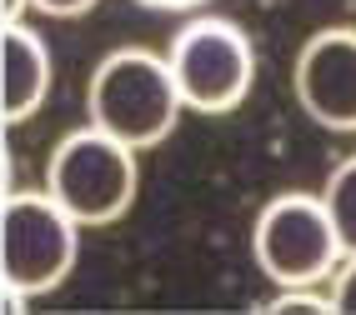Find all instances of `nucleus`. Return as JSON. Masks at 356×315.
<instances>
[{"instance_id": "nucleus-1", "label": "nucleus", "mask_w": 356, "mask_h": 315, "mask_svg": "<svg viewBox=\"0 0 356 315\" xmlns=\"http://www.w3.org/2000/svg\"><path fill=\"white\" fill-rule=\"evenodd\" d=\"M81 221L70 215L51 190H15L6 185L0 205V285L6 305L20 310L70 280L81 260Z\"/></svg>"}, {"instance_id": "nucleus-2", "label": "nucleus", "mask_w": 356, "mask_h": 315, "mask_svg": "<svg viewBox=\"0 0 356 315\" xmlns=\"http://www.w3.org/2000/svg\"><path fill=\"white\" fill-rule=\"evenodd\" d=\"M86 115L90 126L111 130L115 140L136 145V151L171 140V130L186 115L171 60L146 51V45H121V51L101 56L86 85Z\"/></svg>"}, {"instance_id": "nucleus-3", "label": "nucleus", "mask_w": 356, "mask_h": 315, "mask_svg": "<svg viewBox=\"0 0 356 315\" xmlns=\"http://www.w3.org/2000/svg\"><path fill=\"white\" fill-rule=\"evenodd\" d=\"M251 260L271 280V290H301V285H331L346 246L326 215L321 190H286L256 210L251 225Z\"/></svg>"}, {"instance_id": "nucleus-4", "label": "nucleus", "mask_w": 356, "mask_h": 315, "mask_svg": "<svg viewBox=\"0 0 356 315\" xmlns=\"http://www.w3.org/2000/svg\"><path fill=\"white\" fill-rule=\"evenodd\" d=\"M136 145L115 140L101 126H86L81 130H65L56 140L51 160H45V190L76 215V221L90 225H111L121 221L136 201V185H140V165H136Z\"/></svg>"}, {"instance_id": "nucleus-5", "label": "nucleus", "mask_w": 356, "mask_h": 315, "mask_svg": "<svg viewBox=\"0 0 356 315\" xmlns=\"http://www.w3.org/2000/svg\"><path fill=\"white\" fill-rule=\"evenodd\" d=\"M165 60H171L186 110H196V115H231L256 85V45L226 15L186 20L171 40V51H165Z\"/></svg>"}, {"instance_id": "nucleus-6", "label": "nucleus", "mask_w": 356, "mask_h": 315, "mask_svg": "<svg viewBox=\"0 0 356 315\" xmlns=\"http://www.w3.org/2000/svg\"><path fill=\"white\" fill-rule=\"evenodd\" d=\"M296 105L331 135H356V26H326L306 35L291 65Z\"/></svg>"}, {"instance_id": "nucleus-7", "label": "nucleus", "mask_w": 356, "mask_h": 315, "mask_svg": "<svg viewBox=\"0 0 356 315\" xmlns=\"http://www.w3.org/2000/svg\"><path fill=\"white\" fill-rule=\"evenodd\" d=\"M56 85V60L45 35L31 20H6V35H0V95H6V126L31 120L45 101H51Z\"/></svg>"}, {"instance_id": "nucleus-8", "label": "nucleus", "mask_w": 356, "mask_h": 315, "mask_svg": "<svg viewBox=\"0 0 356 315\" xmlns=\"http://www.w3.org/2000/svg\"><path fill=\"white\" fill-rule=\"evenodd\" d=\"M321 201H326V215H331V225H337L346 255H356V155L331 165V176L321 185Z\"/></svg>"}, {"instance_id": "nucleus-9", "label": "nucleus", "mask_w": 356, "mask_h": 315, "mask_svg": "<svg viewBox=\"0 0 356 315\" xmlns=\"http://www.w3.org/2000/svg\"><path fill=\"white\" fill-rule=\"evenodd\" d=\"M331 305H337L341 315H356V255H346L337 265V275H331Z\"/></svg>"}, {"instance_id": "nucleus-10", "label": "nucleus", "mask_w": 356, "mask_h": 315, "mask_svg": "<svg viewBox=\"0 0 356 315\" xmlns=\"http://www.w3.org/2000/svg\"><path fill=\"white\" fill-rule=\"evenodd\" d=\"M101 0H31V15H56V20H70V15H86L96 10Z\"/></svg>"}]
</instances>
